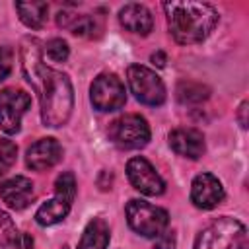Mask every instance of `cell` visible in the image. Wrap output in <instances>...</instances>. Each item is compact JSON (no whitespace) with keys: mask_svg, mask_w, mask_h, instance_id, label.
I'll return each instance as SVG.
<instances>
[{"mask_svg":"<svg viewBox=\"0 0 249 249\" xmlns=\"http://www.w3.org/2000/svg\"><path fill=\"white\" fill-rule=\"evenodd\" d=\"M56 23L64 29H70V33L80 35V37H97L101 33V21L95 16H89V14L76 16L72 12L62 10L56 16Z\"/></svg>","mask_w":249,"mask_h":249,"instance_id":"16","label":"cell"},{"mask_svg":"<svg viewBox=\"0 0 249 249\" xmlns=\"http://www.w3.org/2000/svg\"><path fill=\"white\" fill-rule=\"evenodd\" d=\"M124 210H126L128 226L142 237H156L169 224V216L163 208L154 206V204L140 200V198L128 200Z\"/></svg>","mask_w":249,"mask_h":249,"instance_id":"4","label":"cell"},{"mask_svg":"<svg viewBox=\"0 0 249 249\" xmlns=\"http://www.w3.org/2000/svg\"><path fill=\"white\" fill-rule=\"evenodd\" d=\"M8 74H10V64H8V62H4V60H0V82H2V80H6V78H8Z\"/></svg>","mask_w":249,"mask_h":249,"instance_id":"26","label":"cell"},{"mask_svg":"<svg viewBox=\"0 0 249 249\" xmlns=\"http://www.w3.org/2000/svg\"><path fill=\"white\" fill-rule=\"evenodd\" d=\"M152 62H154L156 66H160V68H163V66H165V54H163L161 51H158V53H154V54H152Z\"/></svg>","mask_w":249,"mask_h":249,"instance_id":"25","label":"cell"},{"mask_svg":"<svg viewBox=\"0 0 249 249\" xmlns=\"http://www.w3.org/2000/svg\"><path fill=\"white\" fill-rule=\"evenodd\" d=\"M245 237V226L230 216L216 218L195 239V249H231Z\"/></svg>","mask_w":249,"mask_h":249,"instance_id":"5","label":"cell"},{"mask_svg":"<svg viewBox=\"0 0 249 249\" xmlns=\"http://www.w3.org/2000/svg\"><path fill=\"white\" fill-rule=\"evenodd\" d=\"M126 175L130 185L148 196H158L165 191V183L160 173L152 167V163L144 158H130L126 163Z\"/></svg>","mask_w":249,"mask_h":249,"instance_id":"10","label":"cell"},{"mask_svg":"<svg viewBox=\"0 0 249 249\" xmlns=\"http://www.w3.org/2000/svg\"><path fill=\"white\" fill-rule=\"evenodd\" d=\"M119 21L124 29H128L130 33H138V35H148L154 27V18H152L150 10L146 6L134 4V2L121 8Z\"/></svg>","mask_w":249,"mask_h":249,"instance_id":"15","label":"cell"},{"mask_svg":"<svg viewBox=\"0 0 249 249\" xmlns=\"http://www.w3.org/2000/svg\"><path fill=\"white\" fill-rule=\"evenodd\" d=\"M19 58L21 72L39 97L43 124L51 128L66 124L74 109V89L70 78L45 64L43 49L37 39H23Z\"/></svg>","mask_w":249,"mask_h":249,"instance_id":"1","label":"cell"},{"mask_svg":"<svg viewBox=\"0 0 249 249\" xmlns=\"http://www.w3.org/2000/svg\"><path fill=\"white\" fill-rule=\"evenodd\" d=\"M167 27L173 39L181 45L202 43L218 23V12L206 2H165Z\"/></svg>","mask_w":249,"mask_h":249,"instance_id":"2","label":"cell"},{"mask_svg":"<svg viewBox=\"0 0 249 249\" xmlns=\"http://www.w3.org/2000/svg\"><path fill=\"white\" fill-rule=\"evenodd\" d=\"M126 78H128L130 91L134 93V97L140 103L156 107L165 101V86H163L161 78L148 66H142V64L128 66Z\"/></svg>","mask_w":249,"mask_h":249,"instance_id":"7","label":"cell"},{"mask_svg":"<svg viewBox=\"0 0 249 249\" xmlns=\"http://www.w3.org/2000/svg\"><path fill=\"white\" fill-rule=\"evenodd\" d=\"M16 10L19 14V19L29 29H41L47 21L49 4L47 2H16Z\"/></svg>","mask_w":249,"mask_h":249,"instance_id":"18","label":"cell"},{"mask_svg":"<svg viewBox=\"0 0 249 249\" xmlns=\"http://www.w3.org/2000/svg\"><path fill=\"white\" fill-rule=\"evenodd\" d=\"M18 237H19V233H18L16 224L12 222L10 214L0 208V247H8L12 243L16 245Z\"/></svg>","mask_w":249,"mask_h":249,"instance_id":"20","label":"cell"},{"mask_svg":"<svg viewBox=\"0 0 249 249\" xmlns=\"http://www.w3.org/2000/svg\"><path fill=\"white\" fill-rule=\"evenodd\" d=\"M191 200L196 208L210 210L224 200V187L212 173H200L193 179Z\"/></svg>","mask_w":249,"mask_h":249,"instance_id":"11","label":"cell"},{"mask_svg":"<svg viewBox=\"0 0 249 249\" xmlns=\"http://www.w3.org/2000/svg\"><path fill=\"white\" fill-rule=\"evenodd\" d=\"M31 105L29 93L16 88L0 91V128L6 134H16L21 128V117Z\"/></svg>","mask_w":249,"mask_h":249,"instance_id":"9","label":"cell"},{"mask_svg":"<svg viewBox=\"0 0 249 249\" xmlns=\"http://www.w3.org/2000/svg\"><path fill=\"white\" fill-rule=\"evenodd\" d=\"M74 196H76V179L70 171H64L54 181V196L37 208L35 222L39 226H54L62 222L72 208Z\"/></svg>","mask_w":249,"mask_h":249,"instance_id":"3","label":"cell"},{"mask_svg":"<svg viewBox=\"0 0 249 249\" xmlns=\"http://www.w3.org/2000/svg\"><path fill=\"white\" fill-rule=\"evenodd\" d=\"M154 249H175V233L163 230L160 235H156Z\"/></svg>","mask_w":249,"mask_h":249,"instance_id":"23","label":"cell"},{"mask_svg":"<svg viewBox=\"0 0 249 249\" xmlns=\"http://www.w3.org/2000/svg\"><path fill=\"white\" fill-rule=\"evenodd\" d=\"M111 239L109 226L103 218H93L88 222L82 239L78 243V249H107Z\"/></svg>","mask_w":249,"mask_h":249,"instance_id":"17","label":"cell"},{"mask_svg":"<svg viewBox=\"0 0 249 249\" xmlns=\"http://www.w3.org/2000/svg\"><path fill=\"white\" fill-rule=\"evenodd\" d=\"M33 196H35L33 181L27 179V177H23V175H16L12 179H6L0 185V198L12 210H23V208H27L31 204Z\"/></svg>","mask_w":249,"mask_h":249,"instance_id":"12","label":"cell"},{"mask_svg":"<svg viewBox=\"0 0 249 249\" xmlns=\"http://www.w3.org/2000/svg\"><path fill=\"white\" fill-rule=\"evenodd\" d=\"M109 138L121 150H138L150 140V124L144 117L128 113L109 124Z\"/></svg>","mask_w":249,"mask_h":249,"instance_id":"6","label":"cell"},{"mask_svg":"<svg viewBox=\"0 0 249 249\" xmlns=\"http://www.w3.org/2000/svg\"><path fill=\"white\" fill-rule=\"evenodd\" d=\"M89 99L91 105L97 111H117L124 105L126 93L123 82L115 74H99L89 88Z\"/></svg>","mask_w":249,"mask_h":249,"instance_id":"8","label":"cell"},{"mask_svg":"<svg viewBox=\"0 0 249 249\" xmlns=\"http://www.w3.org/2000/svg\"><path fill=\"white\" fill-rule=\"evenodd\" d=\"M62 158V146L54 138H41L35 144L29 146L25 154V163L27 167L35 171H45L54 167Z\"/></svg>","mask_w":249,"mask_h":249,"instance_id":"13","label":"cell"},{"mask_svg":"<svg viewBox=\"0 0 249 249\" xmlns=\"http://www.w3.org/2000/svg\"><path fill=\"white\" fill-rule=\"evenodd\" d=\"M16 158H18V146L12 140L2 138L0 140V175L10 171V167L16 163Z\"/></svg>","mask_w":249,"mask_h":249,"instance_id":"22","label":"cell"},{"mask_svg":"<svg viewBox=\"0 0 249 249\" xmlns=\"http://www.w3.org/2000/svg\"><path fill=\"white\" fill-rule=\"evenodd\" d=\"M45 54L53 60V62H64L70 54V49H68V43L64 39H58V37H53L45 43Z\"/></svg>","mask_w":249,"mask_h":249,"instance_id":"21","label":"cell"},{"mask_svg":"<svg viewBox=\"0 0 249 249\" xmlns=\"http://www.w3.org/2000/svg\"><path fill=\"white\" fill-rule=\"evenodd\" d=\"M237 121L241 124V128H247V101H241V105L237 109Z\"/></svg>","mask_w":249,"mask_h":249,"instance_id":"24","label":"cell"},{"mask_svg":"<svg viewBox=\"0 0 249 249\" xmlns=\"http://www.w3.org/2000/svg\"><path fill=\"white\" fill-rule=\"evenodd\" d=\"M177 99L181 103H200L204 99L210 97V88L200 84V82H193V80H183L177 84Z\"/></svg>","mask_w":249,"mask_h":249,"instance_id":"19","label":"cell"},{"mask_svg":"<svg viewBox=\"0 0 249 249\" xmlns=\"http://www.w3.org/2000/svg\"><path fill=\"white\" fill-rule=\"evenodd\" d=\"M169 146L175 154H179L183 158H191V160H198L206 150L202 132L196 128H191V126H181V128L171 130Z\"/></svg>","mask_w":249,"mask_h":249,"instance_id":"14","label":"cell"}]
</instances>
